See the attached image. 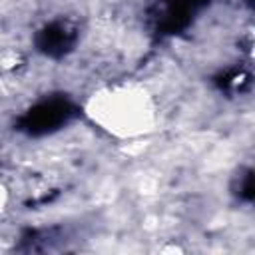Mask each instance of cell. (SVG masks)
Listing matches in <instances>:
<instances>
[{"label":"cell","mask_w":255,"mask_h":255,"mask_svg":"<svg viewBox=\"0 0 255 255\" xmlns=\"http://www.w3.org/2000/svg\"><path fill=\"white\" fill-rule=\"evenodd\" d=\"M76 112L78 108L68 98H46L36 102L20 118V129L28 135H46L72 122Z\"/></svg>","instance_id":"obj_1"},{"label":"cell","mask_w":255,"mask_h":255,"mask_svg":"<svg viewBox=\"0 0 255 255\" xmlns=\"http://www.w3.org/2000/svg\"><path fill=\"white\" fill-rule=\"evenodd\" d=\"M78 40V30L68 20H52L36 34L38 52L50 58L66 56Z\"/></svg>","instance_id":"obj_2"}]
</instances>
